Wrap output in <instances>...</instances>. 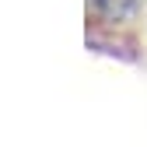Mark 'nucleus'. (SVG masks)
<instances>
[{"instance_id": "nucleus-1", "label": "nucleus", "mask_w": 147, "mask_h": 147, "mask_svg": "<svg viewBox=\"0 0 147 147\" xmlns=\"http://www.w3.org/2000/svg\"><path fill=\"white\" fill-rule=\"evenodd\" d=\"M91 7L98 14H105V18H112V21H123V18L133 14L137 0H91Z\"/></svg>"}]
</instances>
